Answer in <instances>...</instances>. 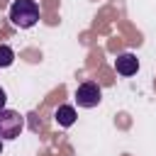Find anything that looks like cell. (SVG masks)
Segmentation results:
<instances>
[{"instance_id": "1", "label": "cell", "mask_w": 156, "mask_h": 156, "mask_svg": "<svg viewBox=\"0 0 156 156\" xmlns=\"http://www.w3.org/2000/svg\"><path fill=\"white\" fill-rule=\"evenodd\" d=\"M10 20L20 29H29L39 22V5L37 0H12L10 5Z\"/></svg>"}, {"instance_id": "2", "label": "cell", "mask_w": 156, "mask_h": 156, "mask_svg": "<svg viewBox=\"0 0 156 156\" xmlns=\"http://www.w3.org/2000/svg\"><path fill=\"white\" fill-rule=\"evenodd\" d=\"M24 127V119L20 112L15 110H0V139L2 141H10V139H17L20 132Z\"/></svg>"}, {"instance_id": "3", "label": "cell", "mask_w": 156, "mask_h": 156, "mask_svg": "<svg viewBox=\"0 0 156 156\" xmlns=\"http://www.w3.org/2000/svg\"><path fill=\"white\" fill-rule=\"evenodd\" d=\"M100 100H102V88L95 83V80H85V83H80L78 85V90H76V102H78V107H98L100 105Z\"/></svg>"}, {"instance_id": "4", "label": "cell", "mask_w": 156, "mask_h": 156, "mask_svg": "<svg viewBox=\"0 0 156 156\" xmlns=\"http://www.w3.org/2000/svg\"><path fill=\"white\" fill-rule=\"evenodd\" d=\"M115 71L119 76H134L139 71V58L134 54H119L115 58Z\"/></svg>"}, {"instance_id": "5", "label": "cell", "mask_w": 156, "mask_h": 156, "mask_svg": "<svg viewBox=\"0 0 156 156\" xmlns=\"http://www.w3.org/2000/svg\"><path fill=\"white\" fill-rule=\"evenodd\" d=\"M54 119H56L58 127H71L76 122V110L71 105H58L56 112H54Z\"/></svg>"}, {"instance_id": "6", "label": "cell", "mask_w": 156, "mask_h": 156, "mask_svg": "<svg viewBox=\"0 0 156 156\" xmlns=\"http://www.w3.org/2000/svg\"><path fill=\"white\" fill-rule=\"evenodd\" d=\"M12 61H15V51H12L10 46L0 44V68H7V66H12Z\"/></svg>"}, {"instance_id": "7", "label": "cell", "mask_w": 156, "mask_h": 156, "mask_svg": "<svg viewBox=\"0 0 156 156\" xmlns=\"http://www.w3.org/2000/svg\"><path fill=\"white\" fill-rule=\"evenodd\" d=\"M5 100H7V95H5V90L0 88V110H5Z\"/></svg>"}, {"instance_id": "8", "label": "cell", "mask_w": 156, "mask_h": 156, "mask_svg": "<svg viewBox=\"0 0 156 156\" xmlns=\"http://www.w3.org/2000/svg\"><path fill=\"white\" fill-rule=\"evenodd\" d=\"M0 154H2V139H0Z\"/></svg>"}]
</instances>
